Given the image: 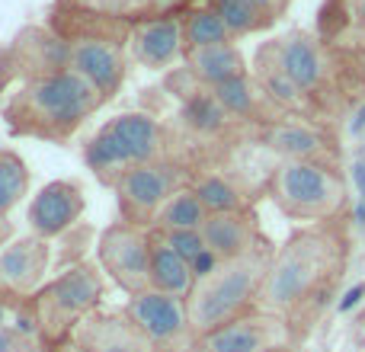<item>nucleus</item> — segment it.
<instances>
[{
    "instance_id": "f257e3e1",
    "label": "nucleus",
    "mask_w": 365,
    "mask_h": 352,
    "mask_svg": "<svg viewBox=\"0 0 365 352\" xmlns=\"http://www.w3.org/2000/svg\"><path fill=\"white\" fill-rule=\"evenodd\" d=\"M353 259L346 214L321 224H302L272 250L259 291V311L279 314L302 346L327 317Z\"/></svg>"
},
{
    "instance_id": "f03ea898",
    "label": "nucleus",
    "mask_w": 365,
    "mask_h": 352,
    "mask_svg": "<svg viewBox=\"0 0 365 352\" xmlns=\"http://www.w3.org/2000/svg\"><path fill=\"white\" fill-rule=\"evenodd\" d=\"M259 51L289 77L311 122L336 128L365 103V58L324 42L317 32L292 29Z\"/></svg>"
},
{
    "instance_id": "7ed1b4c3",
    "label": "nucleus",
    "mask_w": 365,
    "mask_h": 352,
    "mask_svg": "<svg viewBox=\"0 0 365 352\" xmlns=\"http://www.w3.org/2000/svg\"><path fill=\"white\" fill-rule=\"evenodd\" d=\"M103 106V96L77 71L64 68L16 87L0 103V119L13 138L68 145Z\"/></svg>"
},
{
    "instance_id": "20e7f679",
    "label": "nucleus",
    "mask_w": 365,
    "mask_h": 352,
    "mask_svg": "<svg viewBox=\"0 0 365 352\" xmlns=\"http://www.w3.org/2000/svg\"><path fill=\"white\" fill-rule=\"evenodd\" d=\"M83 164L106 189H113L122 173L145 164H182L192 170V180L202 170L195 151L180 138L177 128L141 109L103 122L83 145Z\"/></svg>"
},
{
    "instance_id": "39448f33",
    "label": "nucleus",
    "mask_w": 365,
    "mask_h": 352,
    "mask_svg": "<svg viewBox=\"0 0 365 352\" xmlns=\"http://www.w3.org/2000/svg\"><path fill=\"white\" fill-rule=\"evenodd\" d=\"M276 247H263L237 259H215L205 272H199L192 291L186 298L189 323L195 340H205L208 333L221 330L237 317L259 311V291L269 272V259Z\"/></svg>"
},
{
    "instance_id": "423d86ee",
    "label": "nucleus",
    "mask_w": 365,
    "mask_h": 352,
    "mask_svg": "<svg viewBox=\"0 0 365 352\" xmlns=\"http://www.w3.org/2000/svg\"><path fill=\"white\" fill-rule=\"evenodd\" d=\"M106 298V272L96 259L71 263L29 298V314L42 346L64 349L74 330L96 314Z\"/></svg>"
},
{
    "instance_id": "0eeeda50",
    "label": "nucleus",
    "mask_w": 365,
    "mask_h": 352,
    "mask_svg": "<svg viewBox=\"0 0 365 352\" xmlns=\"http://www.w3.org/2000/svg\"><path fill=\"white\" fill-rule=\"evenodd\" d=\"M266 199L282 218L302 224H321L346 214L349 182L343 167L308 164V160H276L266 180Z\"/></svg>"
},
{
    "instance_id": "6e6552de",
    "label": "nucleus",
    "mask_w": 365,
    "mask_h": 352,
    "mask_svg": "<svg viewBox=\"0 0 365 352\" xmlns=\"http://www.w3.org/2000/svg\"><path fill=\"white\" fill-rule=\"evenodd\" d=\"M192 0H58L55 16H68V23H51V29L64 38L100 36L125 42L113 32V26L132 36V26L158 16H180Z\"/></svg>"
},
{
    "instance_id": "1a4fd4ad",
    "label": "nucleus",
    "mask_w": 365,
    "mask_h": 352,
    "mask_svg": "<svg viewBox=\"0 0 365 352\" xmlns=\"http://www.w3.org/2000/svg\"><path fill=\"white\" fill-rule=\"evenodd\" d=\"M192 186V170L182 164H145L122 173L113 186L119 221L151 231L164 205L180 192Z\"/></svg>"
},
{
    "instance_id": "9d476101",
    "label": "nucleus",
    "mask_w": 365,
    "mask_h": 352,
    "mask_svg": "<svg viewBox=\"0 0 365 352\" xmlns=\"http://www.w3.org/2000/svg\"><path fill=\"white\" fill-rule=\"evenodd\" d=\"M64 68H71V38L58 36L51 26H29L0 48V103L23 83Z\"/></svg>"
},
{
    "instance_id": "9b49d317",
    "label": "nucleus",
    "mask_w": 365,
    "mask_h": 352,
    "mask_svg": "<svg viewBox=\"0 0 365 352\" xmlns=\"http://www.w3.org/2000/svg\"><path fill=\"white\" fill-rule=\"evenodd\" d=\"M253 145L272 154V160H308V164L343 167V145L336 128L302 119V115H285V119L259 128L253 135Z\"/></svg>"
},
{
    "instance_id": "f8f14e48",
    "label": "nucleus",
    "mask_w": 365,
    "mask_h": 352,
    "mask_svg": "<svg viewBox=\"0 0 365 352\" xmlns=\"http://www.w3.org/2000/svg\"><path fill=\"white\" fill-rule=\"evenodd\" d=\"M96 263L128 298L151 289V231L115 221L96 240Z\"/></svg>"
},
{
    "instance_id": "ddd939ff",
    "label": "nucleus",
    "mask_w": 365,
    "mask_h": 352,
    "mask_svg": "<svg viewBox=\"0 0 365 352\" xmlns=\"http://www.w3.org/2000/svg\"><path fill=\"white\" fill-rule=\"evenodd\" d=\"M122 314L151 343L154 352H180V349H189L199 343L192 333V323H189L186 298L148 289V291H141V295L128 298Z\"/></svg>"
},
{
    "instance_id": "4468645a",
    "label": "nucleus",
    "mask_w": 365,
    "mask_h": 352,
    "mask_svg": "<svg viewBox=\"0 0 365 352\" xmlns=\"http://www.w3.org/2000/svg\"><path fill=\"white\" fill-rule=\"evenodd\" d=\"M51 266V240L38 234H16L0 250V298L29 301L45 282Z\"/></svg>"
},
{
    "instance_id": "2eb2a0df",
    "label": "nucleus",
    "mask_w": 365,
    "mask_h": 352,
    "mask_svg": "<svg viewBox=\"0 0 365 352\" xmlns=\"http://www.w3.org/2000/svg\"><path fill=\"white\" fill-rule=\"evenodd\" d=\"M199 343L205 352H289L298 346L289 323L269 311H250Z\"/></svg>"
},
{
    "instance_id": "dca6fc26",
    "label": "nucleus",
    "mask_w": 365,
    "mask_h": 352,
    "mask_svg": "<svg viewBox=\"0 0 365 352\" xmlns=\"http://www.w3.org/2000/svg\"><path fill=\"white\" fill-rule=\"evenodd\" d=\"M71 71H77L109 106L122 93L125 77H128L125 42L100 38V36L71 38Z\"/></svg>"
},
{
    "instance_id": "f3484780",
    "label": "nucleus",
    "mask_w": 365,
    "mask_h": 352,
    "mask_svg": "<svg viewBox=\"0 0 365 352\" xmlns=\"http://www.w3.org/2000/svg\"><path fill=\"white\" fill-rule=\"evenodd\" d=\"M87 212V195L77 180H51L32 195L26 221L29 231L45 240L64 237Z\"/></svg>"
},
{
    "instance_id": "a211bd4d",
    "label": "nucleus",
    "mask_w": 365,
    "mask_h": 352,
    "mask_svg": "<svg viewBox=\"0 0 365 352\" xmlns=\"http://www.w3.org/2000/svg\"><path fill=\"white\" fill-rule=\"evenodd\" d=\"M202 240H205L208 257L218 259V263L221 259L247 257V253L263 250V247H272V240L263 234L257 208L208 214L205 227H202Z\"/></svg>"
},
{
    "instance_id": "6ab92c4d",
    "label": "nucleus",
    "mask_w": 365,
    "mask_h": 352,
    "mask_svg": "<svg viewBox=\"0 0 365 352\" xmlns=\"http://www.w3.org/2000/svg\"><path fill=\"white\" fill-rule=\"evenodd\" d=\"M132 61L148 71H173L186 61V42H182V16H158L132 26L128 36Z\"/></svg>"
},
{
    "instance_id": "aec40b11",
    "label": "nucleus",
    "mask_w": 365,
    "mask_h": 352,
    "mask_svg": "<svg viewBox=\"0 0 365 352\" xmlns=\"http://www.w3.org/2000/svg\"><path fill=\"white\" fill-rule=\"evenodd\" d=\"M192 189L199 192V199L205 202L208 214H218V212H247V208H257L259 195H266L263 182H250L247 176L237 173V160H231V164H225V167L202 170L192 180Z\"/></svg>"
},
{
    "instance_id": "412c9836",
    "label": "nucleus",
    "mask_w": 365,
    "mask_h": 352,
    "mask_svg": "<svg viewBox=\"0 0 365 352\" xmlns=\"http://www.w3.org/2000/svg\"><path fill=\"white\" fill-rule=\"evenodd\" d=\"M64 352H154L125 314H90Z\"/></svg>"
},
{
    "instance_id": "4be33fe9",
    "label": "nucleus",
    "mask_w": 365,
    "mask_h": 352,
    "mask_svg": "<svg viewBox=\"0 0 365 352\" xmlns=\"http://www.w3.org/2000/svg\"><path fill=\"white\" fill-rule=\"evenodd\" d=\"M182 68H186V74L192 77V81H199L202 87H221V83H231V81H237V77L250 74V64H247L244 51L237 48V42L186 51Z\"/></svg>"
},
{
    "instance_id": "5701e85b",
    "label": "nucleus",
    "mask_w": 365,
    "mask_h": 352,
    "mask_svg": "<svg viewBox=\"0 0 365 352\" xmlns=\"http://www.w3.org/2000/svg\"><path fill=\"white\" fill-rule=\"evenodd\" d=\"M317 36L365 58V0H330L321 13Z\"/></svg>"
},
{
    "instance_id": "b1692460",
    "label": "nucleus",
    "mask_w": 365,
    "mask_h": 352,
    "mask_svg": "<svg viewBox=\"0 0 365 352\" xmlns=\"http://www.w3.org/2000/svg\"><path fill=\"white\" fill-rule=\"evenodd\" d=\"M292 0H212V10L227 23L234 38L257 36V32L276 26L285 16Z\"/></svg>"
},
{
    "instance_id": "393cba45",
    "label": "nucleus",
    "mask_w": 365,
    "mask_h": 352,
    "mask_svg": "<svg viewBox=\"0 0 365 352\" xmlns=\"http://www.w3.org/2000/svg\"><path fill=\"white\" fill-rule=\"evenodd\" d=\"M195 279H199V272L192 269V263L177 247L167 244L158 231H151V289L177 298H189Z\"/></svg>"
},
{
    "instance_id": "a878e982",
    "label": "nucleus",
    "mask_w": 365,
    "mask_h": 352,
    "mask_svg": "<svg viewBox=\"0 0 365 352\" xmlns=\"http://www.w3.org/2000/svg\"><path fill=\"white\" fill-rule=\"evenodd\" d=\"M208 221V208L205 202L199 199L192 186L180 189L170 202L164 205V212L158 214L151 231H160V234H177V231H202Z\"/></svg>"
},
{
    "instance_id": "bb28decb",
    "label": "nucleus",
    "mask_w": 365,
    "mask_h": 352,
    "mask_svg": "<svg viewBox=\"0 0 365 352\" xmlns=\"http://www.w3.org/2000/svg\"><path fill=\"white\" fill-rule=\"evenodd\" d=\"M182 42H186V51H195L208 48V45L237 42V38L212 6H195V10L182 13Z\"/></svg>"
},
{
    "instance_id": "cd10ccee",
    "label": "nucleus",
    "mask_w": 365,
    "mask_h": 352,
    "mask_svg": "<svg viewBox=\"0 0 365 352\" xmlns=\"http://www.w3.org/2000/svg\"><path fill=\"white\" fill-rule=\"evenodd\" d=\"M29 164L13 147H0V218H10V212L29 195Z\"/></svg>"
},
{
    "instance_id": "c85d7f7f",
    "label": "nucleus",
    "mask_w": 365,
    "mask_h": 352,
    "mask_svg": "<svg viewBox=\"0 0 365 352\" xmlns=\"http://www.w3.org/2000/svg\"><path fill=\"white\" fill-rule=\"evenodd\" d=\"M16 237V227H13V221L10 218H0V250H4L10 240Z\"/></svg>"
},
{
    "instance_id": "c756f323",
    "label": "nucleus",
    "mask_w": 365,
    "mask_h": 352,
    "mask_svg": "<svg viewBox=\"0 0 365 352\" xmlns=\"http://www.w3.org/2000/svg\"><path fill=\"white\" fill-rule=\"evenodd\" d=\"M180 352H205V349H202V343H195V346H189V349H180Z\"/></svg>"
}]
</instances>
